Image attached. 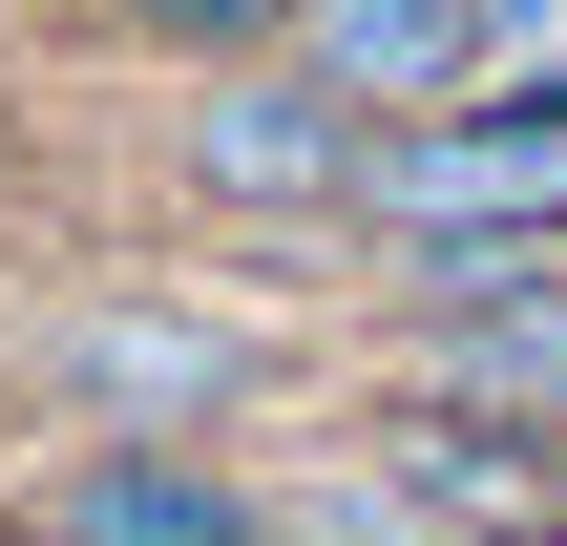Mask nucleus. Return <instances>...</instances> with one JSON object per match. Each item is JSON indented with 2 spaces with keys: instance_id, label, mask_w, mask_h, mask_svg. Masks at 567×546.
Returning a JSON list of instances; mask_svg holds the SVG:
<instances>
[{
  "instance_id": "obj_1",
  "label": "nucleus",
  "mask_w": 567,
  "mask_h": 546,
  "mask_svg": "<svg viewBox=\"0 0 567 546\" xmlns=\"http://www.w3.org/2000/svg\"><path fill=\"white\" fill-rule=\"evenodd\" d=\"M400 295H484V274H567V105H442L379 126L358 210H337Z\"/></svg>"
},
{
  "instance_id": "obj_2",
  "label": "nucleus",
  "mask_w": 567,
  "mask_h": 546,
  "mask_svg": "<svg viewBox=\"0 0 567 546\" xmlns=\"http://www.w3.org/2000/svg\"><path fill=\"white\" fill-rule=\"evenodd\" d=\"M21 379H42V421H84V442H210V421L252 400V316H210V295H63V316L21 337Z\"/></svg>"
},
{
  "instance_id": "obj_3",
  "label": "nucleus",
  "mask_w": 567,
  "mask_h": 546,
  "mask_svg": "<svg viewBox=\"0 0 567 546\" xmlns=\"http://www.w3.org/2000/svg\"><path fill=\"white\" fill-rule=\"evenodd\" d=\"M168 168L210 189V210H358V168H379V126L274 42V63H210L189 105H168Z\"/></svg>"
},
{
  "instance_id": "obj_4",
  "label": "nucleus",
  "mask_w": 567,
  "mask_h": 546,
  "mask_svg": "<svg viewBox=\"0 0 567 546\" xmlns=\"http://www.w3.org/2000/svg\"><path fill=\"white\" fill-rule=\"evenodd\" d=\"M21 526L42 546H274V505H252L210 442H63Z\"/></svg>"
},
{
  "instance_id": "obj_5",
  "label": "nucleus",
  "mask_w": 567,
  "mask_h": 546,
  "mask_svg": "<svg viewBox=\"0 0 567 546\" xmlns=\"http://www.w3.org/2000/svg\"><path fill=\"white\" fill-rule=\"evenodd\" d=\"M295 63L358 126H442V105H484V0H295Z\"/></svg>"
},
{
  "instance_id": "obj_6",
  "label": "nucleus",
  "mask_w": 567,
  "mask_h": 546,
  "mask_svg": "<svg viewBox=\"0 0 567 546\" xmlns=\"http://www.w3.org/2000/svg\"><path fill=\"white\" fill-rule=\"evenodd\" d=\"M421 400H463V421H567V274L421 295Z\"/></svg>"
},
{
  "instance_id": "obj_7",
  "label": "nucleus",
  "mask_w": 567,
  "mask_h": 546,
  "mask_svg": "<svg viewBox=\"0 0 567 546\" xmlns=\"http://www.w3.org/2000/svg\"><path fill=\"white\" fill-rule=\"evenodd\" d=\"M484 105H567V0H484Z\"/></svg>"
}]
</instances>
